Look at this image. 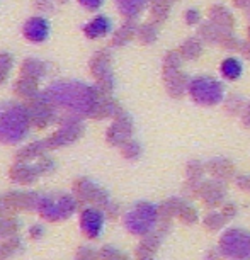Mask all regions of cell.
<instances>
[{
	"label": "cell",
	"mask_w": 250,
	"mask_h": 260,
	"mask_svg": "<svg viewBox=\"0 0 250 260\" xmlns=\"http://www.w3.org/2000/svg\"><path fill=\"white\" fill-rule=\"evenodd\" d=\"M58 111H65L67 116L92 117L99 99V87L78 80H56L41 92Z\"/></svg>",
	"instance_id": "cell-1"
},
{
	"label": "cell",
	"mask_w": 250,
	"mask_h": 260,
	"mask_svg": "<svg viewBox=\"0 0 250 260\" xmlns=\"http://www.w3.org/2000/svg\"><path fill=\"white\" fill-rule=\"evenodd\" d=\"M31 116L27 104L16 101L0 102V141L2 143H19L26 138Z\"/></svg>",
	"instance_id": "cell-2"
},
{
	"label": "cell",
	"mask_w": 250,
	"mask_h": 260,
	"mask_svg": "<svg viewBox=\"0 0 250 260\" xmlns=\"http://www.w3.org/2000/svg\"><path fill=\"white\" fill-rule=\"evenodd\" d=\"M188 94L196 104L211 107V106H218L220 102L225 101V87L214 77L201 75L191 78Z\"/></svg>",
	"instance_id": "cell-3"
},
{
	"label": "cell",
	"mask_w": 250,
	"mask_h": 260,
	"mask_svg": "<svg viewBox=\"0 0 250 260\" xmlns=\"http://www.w3.org/2000/svg\"><path fill=\"white\" fill-rule=\"evenodd\" d=\"M222 253L230 260H250V233L245 230H230L220 240Z\"/></svg>",
	"instance_id": "cell-4"
},
{
	"label": "cell",
	"mask_w": 250,
	"mask_h": 260,
	"mask_svg": "<svg viewBox=\"0 0 250 260\" xmlns=\"http://www.w3.org/2000/svg\"><path fill=\"white\" fill-rule=\"evenodd\" d=\"M111 51L109 50H99L92 55L89 61V70L96 80V85L101 90L111 92L114 89V75H112V67H111Z\"/></svg>",
	"instance_id": "cell-5"
},
{
	"label": "cell",
	"mask_w": 250,
	"mask_h": 260,
	"mask_svg": "<svg viewBox=\"0 0 250 260\" xmlns=\"http://www.w3.org/2000/svg\"><path fill=\"white\" fill-rule=\"evenodd\" d=\"M27 109H29V116H31V124L41 127V129H45V127H48L56 121L58 109L41 92L34 99L27 101Z\"/></svg>",
	"instance_id": "cell-6"
},
{
	"label": "cell",
	"mask_w": 250,
	"mask_h": 260,
	"mask_svg": "<svg viewBox=\"0 0 250 260\" xmlns=\"http://www.w3.org/2000/svg\"><path fill=\"white\" fill-rule=\"evenodd\" d=\"M157 208L150 203H140L126 216L128 228L135 233H146L155 226Z\"/></svg>",
	"instance_id": "cell-7"
},
{
	"label": "cell",
	"mask_w": 250,
	"mask_h": 260,
	"mask_svg": "<svg viewBox=\"0 0 250 260\" xmlns=\"http://www.w3.org/2000/svg\"><path fill=\"white\" fill-rule=\"evenodd\" d=\"M83 133V124L80 121V117H75V116H65V119L61 121L60 127L55 135L51 136L50 140V146H61V145H67V143H72L75 141L78 136Z\"/></svg>",
	"instance_id": "cell-8"
},
{
	"label": "cell",
	"mask_w": 250,
	"mask_h": 260,
	"mask_svg": "<svg viewBox=\"0 0 250 260\" xmlns=\"http://www.w3.org/2000/svg\"><path fill=\"white\" fill-rule=\"evenodd\" d=\"M51 26L50 21L43 16H33L29 17L22 26V36L27 39L29 43H45L50 38Z\"/></svg>",
	"instance_id": "cell-9"
},
{
	"label": "cell",
	"mask_w": 250,
	"mask_h": 260,
	"mask_svg": "<svg viewBox=\"0 0 250 260\" xmlns=\"http://www.w3.org/2000/svg\"><path fill=\"white\" fill-rule=\"evenodd\" d=\"M131 133H133V121L124 111L117 114L112 121V124L107 129V140L111 145H124L130 141Z\"/></svg>",
	"instance_id": "cell-10"
},
{
	"label": "cell",
	"mask_w": 250,
	"mask_h": 260,
	"mask_svg": "<svg viewBox=\"0 0 250 260\" xmlns=\"http://www.w3.org/2000/svg\"><path fill=\"white\" fill-rule=\"evenodd\" d=\"M164 77V85L167 94L174 99H180L189 89V82L191 78L185 75L182 70H175V72H164L162 73Z\"/></svg>",
	"instance_id": "cell-11"
},
{
	"label": "cell",
	"mask_w": 250,
	"mask_h": 260,
	"mask_svg": "<svg viewBox=\"0 0 250 260\" xmlns=\"http://www.w3.org/2000/svg\"><path fill=\"white\" fill-rule=\"evenodd\" d=\"M121 112H122L121 106L117 104L114 97L111 95V92L101 90L99 99H97V104H96V109H94V112H92V117H94V119H104V117H116L117 114H121Z\"/></svg>",
	"instance_id": "cell-12"
},
{
	"label": "cell",
	"mask_w": 250,
	"mask_h": 260,
	"mask_svg": "<svg viewBox=\"0 0 250 260\" xmlns=\"http://www.w3.org/2000/svg\"><path fill=\"white\" fill-rule=\"evenodd\" d=\"M82 31H83V34H85V38L101 39V38H106L107 34L112 31V22L107 16L99 14V16L92 17L89 22L83 24Z\"/></svg>",
	"instance_id": "cell-13"
},
{
	"label": "cell",
	"mask_w": 250,
	"mask_h": 260,
	"mask_svg": "<svg viewBox=\"0 0 250 260\" xmlns=\"http://www.w3.org/2000/svg\"><path fill=\"white\" fill-rule=\"evenodd\" d=\"M14 94L16 97L22 101H31L39 94V80L31 77H22L19 75V78L14 82Z\"/></svg>",
	"instance_id": "cell-14"
},
{
	"label": "cell",
	"mask_w": 250,
	"mask_h": 260,
	"mask_svg": "<svg viewBox=\"0 0 250 260\" xmlns=\"http://www.w3.org/2000/svg\"><path fill=\"white\" fill-rule=\"evenodd\" d=\"M136 32H138V24H136L135 19H126V22L117 29V31L112 34L111 38V46H124L128 45L130 41H133L136 38Z\"/></svg>",
	"instance_id": "cell-15"
},
{
	"label": "cell",
	"mask_w": 250,
	"mask_h": 260,
	"mask_svg": "<svg viewBox=\"0 0 250 260\" xmlns=\"http://www.w3.org/2000/svg\"><path fill=\"white\" fill-rule=\"evenodd\" d=\"M117 12L124 19H136L148 7L150 0H114Z\"/></svg>",
	"instance_id": "cell-16"
},
{
	"label": "cell",
	"mask_w": 250,
	"mask_h": 260,
	"mask_svg": "<svg viewBox=\"0 0 250 260\" xmlns=\"http://www.w3.org/2000/svg\"><path fill=\"white\" fill-rule=\"evenodd\" d=\"M208 17H209V21H211L213 24H216V26L223 27V29H228V31H233L235 17L225 6H220V4L213 6L208 11Z\"/></svg>",
	"instance_id": "cell-17"
},
{
	"label": "cell",
	"mask_w": 250,
	"mask_h": 260,
	"mask_svg": "<svg viewBox=\"0 0 250 260\" xmlns=\"http://www.w3.org/2000/svg\"><path fill=\"white\" fill-rule=\"evenodd\" d=\"M48 63L43 60H38V58H26L21 63V68H19V73L22 77H31L36 78V80H41L43 77L48 73Z\"/></svg>",
	"instance_id": "cell-18"
},
{
	"label": "cell",
	"mask_w": 250,
	"mask_h": 260,
	"mask_svg": "<svg viewBox=\"0 0 250 260\" xmlns=\"http://www.w3.org/2000/svg\"><path fill=\"white\" fill-rule=\"evenodd\" d=\"M227 31H228V29H223V27L216 26V24H213L211 21H208V22H203L199 26L198 36L203 39V43H209V45H220L223 34Z\"/></svg>",
	"instance_id": "cell-19"
},
{
	"label": "cell",
	"mask_w": 250,
	"mask_h": 260,
	"mask_svg": "<svg viewBox=\"0 0 250 260\" xmlns=\"http://www.w3.org/2000/svg\"><path fill=\"white\" fill-rule=\"evenodd\" d=\"M174 0H150V19L155 24H164L172 9Z\"/></svg>",
	"instance_id": "cell-20"
},
{
	"label": "cell",
	"mask_w": 250,
	"mask_h": 260,
	"mask_svg": "<svg viewBox=\"0 0 250 260\" xmlns=\"http://www.w3.org/2000/svg\"><path fill=\"white\" fill-rule=\"evenodd\" d=\"M220 72H222L223 78H227V80H230V82H235L242 77L243 65L238 58L228 56V58H225V60L222 61V65H220Z\"/></svg>",
	"instance_id": "cell-21"
},
{
	"label": "cell",
	"mask_w": 250,
	"mask_h": 260,
	"mask_svg": "<svg viewBox=\"0 0 250 260\" xmlns=\"http://www.w3.org/2000/svg\"><path fill=\"white\" fill-rule=\"evenodd\" d=\"M203 50H204V45H203V39L199 36L188 38L179 48V51H180V55L184 56V60H198V58L203 55Z\"/></svg>",
	"instance_id": "cell-22"
},
{
	"label": "cell",
	"mask_w": 250,
	"mask_h": 260,
	"mask_svg": "<svg viewBox=\"0 0 250 260\" xmlns=\"http://www.w3.org/2000/svg\"><path fill=\"white\" fill-rule=\"evenodd\" d=\"M159 24L155 22H145V24H140L138 26V32H136V38L140 39V43L143 45H151V43L157 41L159 38Z\"/></svg>",
	"instance_id": "cell-23"
},
{
	"label": "cell",
	"mask_w": 250,
	"mask_h": 260,
	"mask_svg": "<svg viewBox=\"0 0 250 260\" xmlns=\"http://www.w3.org/2000/svg\"><path fill=\"white\" fill-rule=\"evenodd\" d=\"M184 61V56L180 55L179 50H172L169 51L164 58V67H162V73L164 72H175L180 70V65Z\"/></svg>",
	"instance_id": "cell-24"
},
{
	"label": "cell",
	"mask_w": 250,
	"mask_h": 260,
	"mask_svg": "<svg viewBox=\"0 0 250 260\" xmlns=\"http://www.w3.org/2000/svg\"><path fill=\"white\" fill-rule=\"evenodd\" d=\"M12 67H14V58L11 53L0 51V85L7 82V78L12 72Z\"/></svg>",
	"instance_id": "cell-25"
},
{
	"label": "cell",
	"mask_w": 250,
	"mask_h": 260,
	"mask_svg": "<svg viewBox=\"0 0 250 260\" xmlns=\"http://www.w3.org/2000/svg\"><path fill=\"white\" fill-rule=\"evenodd\" d=\"M242 43L243 41H240L233 34V31H227L223 34L222 41H220V46H223L225 50H228V51H240L242 50Z\"/></svg>",
	"instance_id": "cell-26"
},
{
	"label": "cell",
	"mask_w": 250,
	"mask_h": 260,
	"mask_svg": "<svg viewBox=\"0 0 250 260\" xmlns=\"http://www.w3.org/2000/svg\"><path fill=\"white\" fill-rule=\"evenodd\" d=\"M245 107L243 97L242 95H228V99L225 101V109H227L230 114H242Z\"/></svg>",
	"instance_id": "cell-27"
},
{
	"label": "cell",
	"mask_w": 250,
	"mask_h": 260,
	"mask_svg": "<svg viewBox=\"0 0 250 260\" xmlns=\"http://www.w3.org/2000/svg\"><path fill=\"white\" fill-rule=\"evenodd\" d=\"M122 153H124V156H128V158H135V156L140 155V145L133 140L126 141L122 145Z\"/></svg>",
	"instance_id": "cell-28"
},
{
	"label": "cell",
	"mask_w": 250,
	"mask_h": 260,
	"mask_svg": "<svg viewBox=\"0 0 250 260\" xmlns=\"http://www.w3.org/2000/svg\"><path fill=\"white\" fill-rule=\"evenodd\" d=\"M184 21L188 26H198L201 22V12L198 9H188V11L184 12Z\"/></svg>",
	"instance_id": "cell-29"
},
{
	"label": "cell",
	"mask_w": 250,
	"mask_h": 260,
	"mask_svg": "<svg viewBox=\"0 0 250 260\" xmlns=\"http://www.w3.org/2000/svg\"><path fill=\"white\" fill-rule=\"evenodd\" d=\"M78 6L83 7L85 11H99L104 6L106 0H77Z\"/></svg>",
	"instance_id": "cell-30"
},
{
	"label": "cell",
	"mask_w": 250,
	"mask_h": 260,
	"mask_svg": "<svg viewBox=\"0 0 250 260\" xmlns=\"http://www.w3.org/2000/svg\"><path fill=\"white\" fill-rule=\"evenodd\" d=\"M34 7H36L39 12H51V11H55V6H53L51 0H36V2H34Z\"/></svg>",
	"instance_id": "cell-31"
},
{
	"label": "cell",
	"mask_w": 250,
	"mask_h": 260,
	"mask_svg": "<svg viewBox=\"0 0 250 260\" xmlns=\"http://www.w3.org/2000/svg\"><path fill=\"white\" fill-rule=\"evenodd\" d=\"M240 53H242L247 60H250V26L247 29V39L242 43V50H240Z\"/></svg>",
	"instance_id": "cell-32"
},
{
	"label": "cell",
	"mask_w": 250,
	"mask_h": 260,
	"mask_svg": "<svg viewBox=\"0 0 250 260\" xmlns=\"http://www.w3.org/2000/svg\"><path fill=\"white\" fill-rule=\"evenodd\" d=\"M242 122L247 127H250V102H247L243 107V112H242Z\"/></svg>",
	"instance_id": "cell-33"
},
{
	"label": "cell",
	"mask_w": 250,
	"mask_h": 260,
	"mask_svg": "<svg viewBox=\"0 0 250 260\" xmlns=\"http://www.w3.org/2000/svg\"><path fill=\"white\" fill-rule=\"evenodd\" d=\"M233 4H235V7H238V9H245L250 4V0H233Z\"/></svg>",
	"instance_id": "cell-34"
},
{
	"label": "cell",
	"mask_w": 250,
	"mask_h": 260,
	"mask_svg": "<svg viewBox=\"0 0 250 260\" xmlns=\"http://www.w3.org/2000/svg\"><path fill=\"white\" fill-rule=\"evenodd\" d=\"M245 12H247V17L250 19V4H248L247 7H245Z\"/></svg>",
	"instance_id": "cell-35"
},
{
	"label": "cell",
	"mask_w": 250,
	"mask_h": 260,
	"mask_svg": "<svg viewBox=\"0 0 250 260\" xmlns=\"http://www.w3.org/2000/svg\"><path fill=\"white\" fill-rule=\"evenodd\" d=\"M58 2H60V4H61V2H67V0H58Z\"/></svg>",
	"instance_id": "cell-36"
},
{
	"label": "cell",
	"mask_w": 250,
	"mask_h": 260,
	"mask_svg": "<svg viewBox=\"0 0 250 260\" xmlns=\"http://www.w3.org/2000/svg\"><path fill=\"white\" fill-rule=\"evenodd\" d=\"M174 2H175V0H174Z\"/></svg>",
	"instance_id": "cell-37"
}]
</instances>
